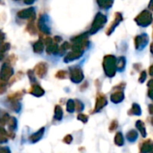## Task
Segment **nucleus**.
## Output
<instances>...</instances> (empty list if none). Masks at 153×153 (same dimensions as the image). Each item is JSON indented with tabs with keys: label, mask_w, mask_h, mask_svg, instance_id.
<instances>
[{
	"label": "nucleus",
	"mask_w": 153,
	"mask_h": 153,
	"mask_svg": "<svg viewBox=\"0 0 153 153\" xmlns=\"http://www.w3.org/2000/svg\"><path fill=\"white\" fill-rule=\"evenodd\" d=\"M13 74V69L9 63H4L0 70V80L3 82L8 81Z\"/></svg>",
	"instance_id": "obj_1"
},
{
	"label": "nucleus",
	"mask_w": 153,
	"mask_h": 153,
	"mask_svg": "<svg viewBox=\"0 0 153 153\" xmlns=\"http://www.w3.org/2000/svg\"><path fill=\"white\" fill-rule=\"evenodd\" d=\"M107 104H108V100H107L106 96L104 94L99 93L97 96V99H96V103H95V108L93 109L94 110L93 113L100 111L102 108H104L107 106Z\"/></svg>",
	"instance_id": "obj_2"
},
{
	"label": "nucleus",
	"mask_w": 153,
	"mask_h": 153,
	"mask_svg": "<svg viewBox=\"0 0 153 153\" xmlns=\"http://www.w3.org/2000/svg\"><path fill=\"white\" fill-rule=\"evenodd\" d=\"M48 23V16L46 14L41 15L39 20V22H38V27L45 34H49L50 33V28H49V25Z\"/></svg>",
	"instance_id": "obj_3"
},
{
	"label": "nucleus",
	"mask_w": 153,
	"mask_h": 153,
	"mask_svg": "<svg viewBox=\"0 0 153 153\" xmlns=\"http://www.w3.org/2000/svg\"><path fill=\"white\" fill-rule=\"evenodd\" d=\"M17 15L18 17L22 19H28V20L35 19V9L34 7H29V8L23 9L18 12Z\"/></svg>",
	"instance_id": "obj_4"
},
{
	"label": "nucleus",
	"mask_w": 153,
	"mask_h": 153,
	"mask_svg": "<svg viewBox=\"0 0 153 153\" xmlns=\"http://www.w3.org/2000/svg\"><path fill=\"white\" fill-rule=\"evenodd\" d=\"M70 78L73 82L78 83L83 80V74L81 69L79 68H72L70 73Z\"/></svg>",
	"instance_id": "obj_5"
},
{
	"label": "nucleus",
	"mask_w": 153,
	"mask_h": 153,
	"mask_svg": "<svg viewBox=\"0 0 153 153\" xmlns=\"http://www.w3.org/2000/svg\"><path fill=\"white\" fill-rule=\"evenodd\" d=\"M106 74L109 77H112L115 75V65H114V58L111 57L109 59H106L105 65H104Z\"/></svg>",
	"instance_id": "obj_6"
},
{
	"label": "nucleus",
	"mask_w": 153,
	"mask_h": 153,
	"mask_svg": "<svg viewBox=\"0 0 153 153\" xmlns=\"http://www.w3.org/2000/svg\"><path fill=\"white\" fill-rule=\"evenodd\" d=\"M47 70H48V65L45 63H39L35 66L34 73L39 77H44L45 74H47Z\"/></svg>",
	"instance_id": "obj_7"
},
{
	"label": "nucleus",
	"mask_w": 153,
	"mask_h": 153,
	"mask_svg": "<svg viewBox=\"0 0 153 153\" xmlns=\"http://www.w3.org/2000/svg\"><path fill=\"white\" fill-rule=\"evenodd\" d=\"M124 100H125V93L122 91H117L112 93L110 96V100L115 104H118V103L122 102Z\"/></svg>",
	"instance_id": "obj_8"
},
{
	"label": "nucleus",
	"mask_w": 153,
	"mask_h": 153,
	"mask_svg": "<svg viewBox=\"0 0 153 153\" xmlns=\"http://www.w3.org/2000/svg\"><path fill=\"white\" fill-rule=\"evenodd\" d=\"M153 150V142L152 140L144 141L140 148V153H151Z\"/></svg>",
	"instance_id": "obj_9"
},
{
	"label": "nucleus",
	"mask_w": 153,
	"mask_h": 153,
	"mask_svg": "<svg viewBox=\"0 0 153 153\" xmlns=\"http://www.w3.org/2000/svg\"><path fill=\"white\" fill-rule=\"evenodd\" d=\"M44 131H45V128L43 127V128H41L40 130H39L37 133L33 134L30 137V142L31 143H34L39 142V141L42 138V136H43V134H44Z\"/></svg>",
	"instance_id": "obj_10"
},
{
	"label": "nucleus",
	"mask_w": 153,
	"mask_h": 153,
	"mask_svg": "<svg viewBox=\"0 0 153 153\" xmlns=\"http://www.w3.org/2000/svg\"><path fill=\"white\" fill-rule=\"evenodd\" d=\"M128 115L129 116H141L142 108H141L140 105H138L137 103H134L131 109L128 111Z\"/></svg>",
	"instance_id": "obj_11"
},
{
	"label": "nucleus",
	"mask_w": 153,
	"mask_h": 153,
	"mask_svg": "<svg viewBox=\"0 0 153 153\" xmlns=\"http://www.w3.org/2000/svg\"><path fill=\"white\" fill-rule=\"evenodd\" d=\"M30 93L36 96V97H41L44 94V90L39 85H34L30 91Z\"/></svg>",
	"instance_id": "obj_12"
},
{
	"label": "nucleus",
	"mask_w": 153,
	"mask_h": 153,
	"mask_svg": "<svg viewBox=\"0 0 153 153\" xmlns=\"http://www.w3.org/2000/svg\"><path fill=\"white\" fill-rule=\"evenodd\" d=\"M136 128L138 129V131L140 132V134H142V136L143 138L146 137L147 135V133H146V128H145V126H144V123L141 120H138L136 122Z\"/></svg>",
	"instance_id": "obj_13"
},
{
	"label": "nucleus",
	"mask_w": 153,
	"mask_h": 153,
	"mask_svg": "<svg viewBox=\"0 0 153 153\" xmlns=\"http://www.w3.org/2000/svg\"><path fill=\"white\" fill-rule=\"evenodd\" d=\"M115 143L116 145L121 147L124 145L125 143V138H124V135L121 132H117L115 135Z\"/></svg>",
	"instance_id": "obj_14"
},
{
	"label": "nucleus",
	"mask_w": 153,
	"mask_h": 153,
	"mask_svg": "<svg viewBox=\"0 0 153 153\" xmlns=\"http://www.w3.org/2000/svg\"><path fill=\"white\" fill-rule=\"evenodd\" d=\"M138 138V132H136L135 130H131L126 134V139L130 142V143H134Z\"/></svg>",
	"instance_id": "obj_15"
},
{
	"label": "nucleus",
	"mask_w": 153,
	"mask_h": 153,
	"mask_svg": "<svg viewBox=\"0 0 153 153\" xmlns=\"http://www.w3.org/2000/svg\"><path fill=\"white\" fill-rule=\"evenodd\" d=\"M43 48H44V46H43V42L40 41V40H38L34 43L33 45V50L35 53H41L43 51Z\"/></svg>",
	"instance_id": "obj_16"
},
{
	"label": "nucleus",
	"mask_w": 153,
	"mask_h": 153,
	"mask_svg": "<svg viewBox=\"0 0 153 153\" xmlns=\"http://www.w3.org/2000/svg\"><path fill=\"white\" fill-rule=\"evenodd\" d=\"M10 48V44L9 43H3L0 45V60H2L4 56V53Z\"/></svg>",
	"instance_id": "obj_17"
},
{
	"label": "nucleus",
	"mask_w": 153,
	"mask_h": 153,
	"mask_svg": "<svg viewBox=\"0 0 153 153\" xmlns=\"http://www.w3.org/2000/svg\"><path fill=\"white\" fill-rule=\"evenodd\" d=\"M34 20L35 19L30 20V22H29V23L27 25V31L29 33H30L31 35L36 33V27H35V24H34Z\"/></svg>",
	"instance_id": "obj_18"
},
{
	"label": "nucleus",
	"mask_w": 153,
	"mask_h": 153,
	"mask_svg": "<svg viewBox=\"0 0 153 153\" xmlns=\"http://www.w3.org/2000/svg\"><path fill=\"white\" fill-rule=\"evenodd\" d=\"M66 110L69 113H74L75 111V101L74 100H69L66 103Z\"/></svg>",
	"instance_id": "obj_19"
},
{
	"label": "nucleus",
	"mask_w": 153,
	"mask_h": 153,
	"mask_svg": "<svg viewBox=\"0 0 153 153\" xmlns=\"http://www.w3.org/2000/svg\"><path fill=\"white\" fill-rule=\"evenodd\" d=\"M55 119L56 120H61L62 117H63V110H62V108L60 106H56L55 108Z\"/></svg>",
	"instance_id": "obj_20"
},
{
	"label": "nucleus",
	"mask_w": 153,
	"mask_h": 153,
	"mask_svg": "<svg viewBox=\"0 0 153 153\" xmlns=\"http://www.w3.org/2000/svg\"><path fill=\"white\" fill-rule=\"evenodd\" d=\"M75 101V109L77 110V111H82L83 109H84V105H83V103L81 101V100H74Z\"/></svg>",
	"instance_id": "obj_21"
},
{
	"label": "nucleus",
	"mask_w": 153,
	"mask_h": 153,
	"mask_svg": "<svg viewBox=\"0 0 153 153\" xmlns=\"http://www.w3.org/2000/svg\"><path fill=\"white\" fill-rule=\"evenodd\" d=\"M56 48H57V47H56V45H52V44H49V45L48 46V48H47V52H48V54H52V53H55V52H56Z\"/></svg>",
	"instance_id": "obj_22"
},
{
	"label": "nucleus",
	"mask_w": 153,
	"mask_h": 153,
	"mask_svg": "<svg viewBox=\"0 0 153 153\" xmlns=\"http://www.w3.org/2000/svg\"><path fill=\"white\" fill-rule=\"evenodd\" d=\"M77 119L78 120H80V121H82V123H87L88 122V119H89V117H88V116H86V115H84V114H79L78 115V117H77Z\"/></svg>",
	"instance_id": "obj_23"
},
{
	"label": "nucleus",
	"mask_w": 153,
	"mask_h": 153,
	"mask_svg": "<svg viewBox=\"0 0 153 153\" xmlns=\"http://www.w3.org/2000/svg\"><path fill=\"white\" fill-rule=\"evenodd\" d=\"M117 126H118V124H117V120H113L112 122H111V124H110V126H109V131H114V130H116V128L117 127Z\"/></svg>",
	"instance_id": "obj_24"
},
{
	"label": "nucleus",
	"mask_w": 153,
	"mask_h": 153,
	"mask_svg": "<svg viewBox=\"0 0 153 153\" xmlns=\"http://www.w3.org/2000/svg\"><path fill=\"white\" fill-rule=\"evenodd\" d=\"M63 142H64L65 143H66V144H70V143L73 142V136L70 135V134H67V135L64 138Z\"/></svg>",
	"instance_id": "obj_25"
},
{
	"label": "nucleus",
	"mask_w": 153,
	"mask_h": 153,
	"mask_svg": "<svg viewBox=\"0 0 153 153\" xmlns=\"http://www.w3.org/2000/svg\"><path fill=\"white\" fill-rule=\"evenodd\" d=\"M35 74V73H34V71H29V72H28V75H29V77H30V80L32 82H36L35 74Z\"/></svg>",
	"instance_id": "obj_26"
},
{
	"label": "nucleus",
	"mask_w": 153,
	"mask_h": 153,
	"mask_svg": "<svg viewBox=\"0 0 153 153\" xmlns=\"http://www.w3.org/2000/svg\"><path fill=\"white\" fill-rule=\"evenodd\" d=\"M65 74L66 73L64 72V71H60L56 74V77L57 78H60V79H63V78H65Z\"/></svg>",
	"instance_id": "obj_27"
},
{
	"label": "nucleus",
	"mask_w": 153,
	"mask_h": 153,
	"mask_svg": "<svg viewBox=\"0 0 153 153\" xmlns=\"http://www.w3.org/2000/svg\"><path fill=\"white\" fill-rule=\"evenodd\" d=\"M145 80H146V72H143V73L141 74L140 78H139V82H143Z\"/></svg>",
	"instance_id": "obj_28"
},
{
	"label": "nucleus",
	"mask_w": 153,
	"mask_h": 153,
	"mask_svg": "<svg viewBox=\"0 0 153 153\" xmlns=\"http://www.w3.org/2000/svg\"><path fill=\"white\" fill-rule=\"evenodd\" d=\"M5 91V84L4 82L0 80V93H3Z\"/></svg>",
	"instance_id": "obj_29"
},
{
	"label": "nucleus",
	"mask_w": 153,
	"mask_h": 153,
	"mask_svg": "<svg viewBox=\"0 0 153 153\" xmlns=\"http://www.w3.org/2000/svg\"><path fill=\"white\" fill-rule=\"evenodd\" d=\"M0 153H10V151L6 147H0Z\"/></svg>",
	"instance_id": "obj_30"
},
{
	"label": "nucleus",
	"mask_w": 153,
	"mask_h": 153,
	"mask_svg": "<svg viewBox=\"0 0 153 153\" xmlns=\"http://www.w3.org/2000/svg\"><path fill=\"white\" fill-rule=\"evenodd\" d=\"M4 34L0 30V45L4 43Z\"/></svg>",
	"instance_id": "obj_31"
},
{
	"label": "nucleus",
	"mask_w": 153,
	"mask_h": 153,
	"mask_svg": "<svg viewBox=\"0 0 153 153\" xmlns=\"http://www.w3.org/2000/svg\"><path fill=\"white\" fill-rule=\"evenodd\" d=\"M6 142H7V139L5 137L2 136V135H0V143H4Z\"/></svg>",
	"instance_id": "obj_32"
},
{
	"label": "nucleus",
	"mask_w": 153,
	"mask_h": 153,
	"mask_svg": "<svg viewBox=\"0 0 153 153\" xmlns=\"http://www.w3.org/2000/svg\"><path fill=\"white\" fill-rule=\"evenodd\" d=\"M36 0H24V3L26 4H32Z\"/></svg>",
	"instance_id": "obj_33"
},
{
	"label": "nucleus",
	"mask_w": 153,
	"mask_h": 153,
	"mask_svg": "<svg viewBox=\"0 0 153 153\" xmlns=\"http://www.w3.org/2000/svg\"><path fill=\"white\" fill-rule=\"evenodd\" d=\"M149 112L152 116H153V104L149 105Z\"/></svg>",
	"instance_id": "obj_34"
},
{
	"label": "nucleus",
	"mask_w": 153,
	"mask_h": 153,
	"mask_svg": "<svg viewBox=\"0 0 153 153\" xmlns=\"http://www.w3.org/2000/svg\"><path fill=\"white\" fill-rule=\"evenodd\" d=\"M148 87H149V88H153V80L150 81V82H148Z\"/></svg>",
	"instance_id": "obj_35"
},
{
	"label": "nucleus",
	"mask_w": 153,
	"mask_h": 153,
	"mask_svg": "<svg viewBox=\"0 0 153 153\" xmlns=\"http://www.w3.org/2000/svg\"><path fill=\"white\" fill-rule=\"evenodd\" d=\"M150 72H151V74L153 75V65L151 67V70H150Z\"/></svg>",
	"instance_id": "obj_36"
},
{
	"label": "nucleus",
	"mask_w": 153,
	"mask_h": 153,
	"mask_svg": "<svg viewBox=\"0 0 153 153\" xmlns=\"http://www.w3.org/2000/svg\"><path fill=\"white\" fill-rule=\"evenodd\" d=\"M152 126H153V117L152 118Z\"/></svg>",
	"instance_id": "obj_37"
},
{
	"label": "nucleus",
	"mask_w": 153,
	"mask_h": 153,
	"mask_svg": "<svg viewBox=\"0 0 153 153\" xmlns=\"http://www.w3.org/2000/svg\"><path fill=\"white\" fill-rule=\"evenodd\" d=\"M151 153H153V150H152V152H151Z\"/></svg>",
	"instance_id": "obj_38"
},
{
	"label": "nucleus",
	"mask_w": 153,
	"mask_h": 153,
	"mask_svg": "<svg viewBox=\"0 0 153 153\" xmlns=\"http://www.w3.org/2000/svg\"><path fill=\"white\" fill-rule=\"evenodd\" d=\"M16 1H18V0H16Z\"/></svg>",
	"instance_id": "obj_39"
}]
</instances>
